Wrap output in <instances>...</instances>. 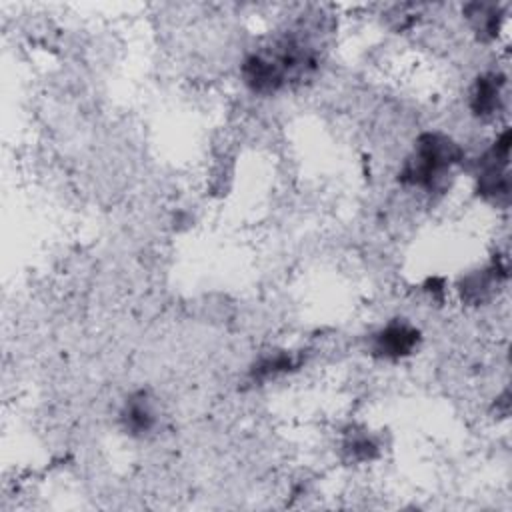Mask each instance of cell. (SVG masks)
<instances>
[{
  "label": "cell",
  "instance_id": "obj_6",
  "mask_svg": "<svg viewBox=\"0 0 512 512\" xmlns=\"http://www.w3.org/2000/svg\"><path fill=\"white\" fill-rule=\"evenodd\" d=\"M300 362L290 354V352H272L266 356H260L258 362L252 366V378L254 380H268V378H276L280 374L290 372L292 368H296Z\"/></svg>",
  "mask_w": 512,
  "mask_h": 512
},
{
  "label": "cell",
  "instance_id": "obj_3",
  "mask_svg": "<svg viewBox=\"0 0 512 512\" xmlns=\"http://www.w3.org/2000/svg\"><path fill=\"white\" fill-rule=\"evenodd\" d=\"M420 344V330L404 318H394L370 338V354L380 360H402Z\"/></svg>",
  "mask_w": 512,
  "mask_h": 512
},
{
  "label": "cell",
  "instance_id": "obj_4",
  "mask_svg": "<svg viewBox=\"0 0 512 512\" xmlns=\"http://www.w3.org/2000/svg\"><path fill=\"white\" fill-rule=\"evenodd\" d=\"M506 80L498 72L480 74L468 92V108L480 120H492L498 112H502L506 100Z\"/></svg>",
  "mask_w": 512,
  "mask_h": 512
},
{
  "label": "cell",
  "instance_id": "obj_2",
  "mask_svg": "<svg viewBox=\"0 0 512 512\" xmlns=\"http://www.w3.org/2000/svg\"><path fill=\"white\" fill-rule=\"evenodd\" d=\"M510 130L504 128L476 162V192L486 202L506 204L510 196Z\"/></svg>",
  "mask_w": 512,
  "mask_h": 512
},
{
  "label": "cell",
  "instance_id": "obj_5",
  "mask_svg": "<svg viewBox=\"0 0 512 512\" xmlns=\"http://www.w3.org/2000/svg\"><path fill=\"white\" fill-rule=\"evenodd\" d=\"M160 422L156 400L146 392L138 390L130 394L120 410V424L126 434L134 438H146Z\"/></svg>",
  "mask_w": 512,
  "mask_h": 512
},
{
  "label": "cell",
  "instance_id": "obj_1",
  "mask_svg": "<svg viewBox=\"0 0 512 512\" xmlns=\"http://www.w3.org/2000/svg\"><path fill=\"white\" fill-rule=\"evenodd\" d=\"M460 164H464L462 146L440 130H428L414 140L410 154L400 166L398 180L406 188L430 192L444 184L446 176Z\"/></svg>",
  "mask_w": 512,
  "mask_h": 512
}]
</instances>
